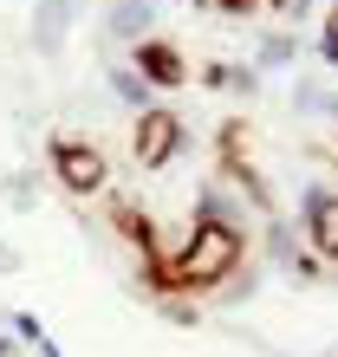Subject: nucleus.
<instances>
[{"label": "nucleus", "instance_id": "obj_1", "mask_svg": "<svg viewBox=\"0 0 338 357\" xmlns=\"http://www.w3.org/2000/svg\"><path fill=\"white\" fill-rule=\"evenodd\" d=\"M247 260V227L221 208L215 188H202L196 202V227H189V241L176 247V260H163V280L156 292H208L221 280H235V266Z\"/></svg>", "mask_w": 338, "mask_h": 357}, {"label": "nucleus", "instance_id": "obj_2", "mask_svg": "<svg viewBox=\"0 0 338 357\" xmlns=\"http://www.w3.org/2000/svg\"><path fill=\"white\" fill-rule=\"evenodd\" d=\"M182 117L176 111H156V104H150V111H137V130H131V156H137V169H169V162H176V150H182Z\"/></svg>", "mask_w": 338, "mask_h": 357}, {"label": "nucleus", "instance_id": "obj_3", "mask_svg": "<svg viewBox=\"0 0 338 357\" xmlns=\"http://www.w3.org/2000/svg\"><path fill=\"white\" fill-rule=\"evenodd\" d=\"M52 176L66 195H98L104 182H111V162H104L98 143H72V137H59L52 143Z\"/></svg>", "mask_w": 338, "mask_h": 357}, {"label": "nucleus", "instance_id": "obj_4", "mask_svg": "<svg viewBox=\"0 0 338 357\" xmlns=\"http://www.w3.org/2000/svg\"><path fill=\"white\" fill-rule=\"evenodd\" d=\"M300 221H306L312 254H319V260H338V182H312V188H306Z\"/></svg>", "mask_w": 338, "mask_h": 357}, {"label": "nucleus", "instance_id": "obj_5", "mask_svg": "<svg viewBox=\"0 0 338 357\" xmlns=\"http://www.w3.org/2000/svg\"><path fill=\"white\" fill-rule=\"evenodd\" d=\"M137 78L156 91H176V85H189V59L169 39H137Z\"/></svg>", "mask_w": 338, "mask_h": 357}, {"label": "nucleus", "instance_id": "obj_6", "mask_svg": "<svg viewBox=\"0 0 338 357\" xmlns=\"http://www.w3.org/2000/svg\"><path fill=\"white\" fill-rule=\"evenodd\" d=\"M150 20H156L150 0H117L111 7V33L117 39H150Z\"/></svg>", "mask_w": 338, "mask_h": 357}, {"label": "nucleus", "instance_id": "obj_7", "mask_svg": "<svg viewBox=\"0 0 338 357\" xmlns=\"http://www.w3.org/2000/svg\"><path fill=\"white\" fill-rule=\"evenodd\" d=\"M111 91H117L124 104H137V111H150V85H143L137 72H124V66H117V72H111Z\"/></svg>", "mask_w": 338, "mask_h": 357}, {"label": "nucleus", "instance_id": "obj_8", "mask_svg": "<svg viewBox=\"0 0 338 357\" xmlns=\"http://www.w3.org/2000/svg\"><path fill=\"white\" fill-rule=\"evenodd\" d=\"M59 39H66V0H46V13H39V46H59Z\"/></svg>", "mask_w": 338, "mask_h": 357}, {"label": "nucleus", "instance_id": "obj_9", "mask_svg": "<svg viewBox=\"0 0 338 357\" xmlns=\"http://www.w3.org/2000/svg\"><path fill=\"white\" fill-rule=\"evenodd\" d=\"M319 59H325V66H338V7L325 13V33H319Z\"/></svg>", "mask_w": 338, "mask_h": 357}, {"label": "nucleus", "instance_id": "obj_10", "mask_svg": "<svg viewBox=\"0 0 338 357\" xmlns=\"http://www.w3.org/2000/svg\"><path fill=\"white\" fill-rule=\"evenodd\" d=\"M13 331H20V338H27V344H46V325H39L33 312H13Z\"/></svg>", "mask_w": 338, "mask_h": 357}, {"label": "nucleus", "instance_id": "obj_11", "mask_svg": "<svg viewBox=\"0 0 338 357\" xmlns=\"http://www.w3.org/2000/svg\"><path fill=\"white\" fill-rule=\"evenodd\" d=\"M260 59H267V66H280V59H293V39H286V33H273V39H267V52H260Z\"/></svg>", "mask_w": 338, "mask_h": 357}, {"label": "nucleus", "instance_id": "obj_12", "mask_svg": "<svg viewBox=\"0 0 338 357\" xmlns=\"http://www.w3.org/2000/svg\"><path fill=\"white\" fill-rule=\"evenodd\" d=\"M215 7H221V13H235V20H247L254 7H260V0H215Z\"/></svg>", "mask_w": 338, "mask_h": 357}]
</instances>
